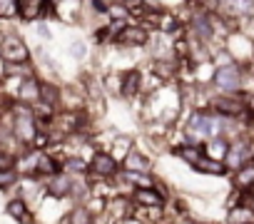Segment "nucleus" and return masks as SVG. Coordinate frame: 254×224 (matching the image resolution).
I'll return each mask as SVG.
<instances>
[{"mask_svg":"<svg viewBox=\"0 0 254 224\" xmlns=\"http://www.w3.org/2000/svg\"><path fill=\"white\" fill-rule=\"evenodd\" d=\"M172 152H175V157H180V160H182V162H187L190 167H194V165L204 157V152H202V147H199V145H185V142H180Z\"/></svg>","mask_w":254,"mask_h":224,"instance_id":"nucleus-19","label":"nucleus"},{"mask_svg":"<svg viewBox=\"0 0 254 224\" xmlns=\"http://www.w3.org/2000/svg\"><path fill=\"white\" fill-rule=\"evenodd\" d=\"M18 20L23 23L45 20V0H18Z\"/></svg>","mask_w":254,"mask_h":224,"instance_id":"nucleus-14","label":"nucleus"},{"mask_svg":"<svg viewBox=\"0 0 254 224\" xmlns=\"http://www.w3.org/2000/svg\"><path fill=\"white\" fill-rule=\"evenodd\" d=\"M132 147H135V140H132L130 135L120 132V135H115V137H112V145H110V150H107V152H110L120 165H122V160H125L127 155H130V150H132Z\"/></svg>","mask_w":254,"mask_h":224,"instance_id":"nucleus-18","label":"nucleus"},{"mask_svg":"<svg viewBox=\"0 0 254 224\" xmlns=\"http://www.w3.org/2000/svg\"><path fill=\"white\" fill-rule=\"evenodd\" d=\"M18 165V157L5 152V150H0V172H5V169H15Z\"/></svg>","mask_w":254,"mask_h":224,"instance_id":"nucleus-25","label":"nucleus"},{"mask_svg":"<svg viewBox=\"0 0 254 224\" xmlns=\"http://www.w3.org/2000/svg\"><path fill=\"white\" fill-rule=\"evenodd\" d=\"M209 112H214V115H222V117H232L237 120L239 115H244L247 112V102L239 97V95H217L209 100Z\"/></svg>","mask_w":254,"mask_h":224,"instance_id":"nucleus-6","label":"nucleus"},{"mask_svg":"<svg viewBox=\"0 0 254 224\" xmlns=\"http://www.w3.org/2000/svg\"><path fill=\"white\" fill-rule=\"evenodd\" d=\"M117 174H120V162H117L107 150H95V152L90 155V172H87V179H95V182H112Z\"/></svg>","mask_w":254,"mask_h":224,"instance_id":"nucleus-4","label":"nucleus"},{"mask_svg":"<svg viewBox=\"0 0 254 224\" xmlns=\"http://www.w3.org/2000/svg\"><path fill=\"white\" fill-rule=\"evenodd\" d=\"M18 182H20V172L18 169H5V172H0V189H13V187H18Z\"/></svg>","mask_w":254,"mask_h":224,"instance_id":"nucleus-23","label":"nucleus"},{"mask_svg":"<svg viewBox=\"0 0 254 224\" xmlns=\"http://www.w3.org/2000/svg\"><path fill=\"white\" fill-rule=\"evenodd\" d=\"M232 184L237 192H244V194H249L254 189V160L249 165L239 167L237 172H232Z\"/></svg>","mask_w":254,"mask_h":224,"instance_id":"nucleus-16","label":"nucleus"},{"mask_svg":"<svg viewBox=\"0 0 254 224\" xmlns=\"http://www.w3.org/2000/svg\"><path fill=\"white\" fill-rule=\"evenodd\" d=\"M202 152H204V157H207V160H214V162H222V165H224L227 152H229V142H227V140H222V137L207 140V142L202 145Z\"/></svg>","mask_w":254,"mask_h":224,"instance_id":"nucleus-17","label":"nucleus"},{"mask_svg":"<svg viewBox=\"0 0 254 224\" xmlns=\"http://www.w3.org/2000/svg\"><path fill=\"white\" fill-rule=\"evenodd\" d=\"M252 162V145L247 137H237L229 142V152H227V160H224V167L227 172H237L239 167L249 165Z\"/></svg>","mask_w":254,"mask_h":224,"instance_id":"nucleus-7","label":"nucleus"},{"mask_svg":"<svg viewBox=\"0 0 254 224\" xmlns=\"http://www.w3.org/2000/svg\"><path fill=\"white\" fill-rule=\"evenodd\" d=\"M212 82L222 90V95H237L244 85V75H242V67L237 62H229V65H217L214 67V75H212Z\"/></svg>","mask_w":254,"mask_h":224,"instance_id":"nucleus-5","label":"nucleus"},{"mask_svg":"<svg viewBox=\"0 0 254 224\" xmlns=\"http://www.w3.org/2000/svg\"><path fill=\"white\" fill-rule=\"evenodd\" d=\"M120 169L127 172V174H152V169H155V160L135 145V147L130 150V155L122 160Z\"/></svg>","mask_w":254,"mask_h":224,"instance_id":"nucleus-8","label":"nucleus"},{"mask_svg":"<svg viewBox=\"0 0 254 224\" xmlns=\"http://www.w3.org/2000/svg\"><path fill=\"white\" fill-rule=\"evenodd\" d=\"M192 169L199 172V174H214V177H224L227 174V167L222 162H214V160H207V157H202Z\"/></svg>","mask_w":254,"mask_h":224,"instance_id":"nucleus-21","label":"nucleus"},{"mask_svg":"<svg viewBox=\"0 0 254 224\" xmlns=\"http://www.w3.org/2000/svg\"><path fill=\"white\" fill-rule=\"evenodd\" d=\"M18 20V0H0V23Z\"/></svg>","mask_w":254,"mask_h":224,"instance_id":"nucleus-22","label":"nucleus"},{"mask_svg":"<svg viewBox=\"0 0 254 224\" xmlns=\"http://www.w3.org/2000/svg\"><path fill=\"white\" fill-rule=\"evenodd\" d=\"M40 105L60 112V105H63V87L50 82V80H40Z\"/></svg>","mask_w":254,"mask_h":224,"instance_id":"nucleus-15","label":"nucleus"},{"mask_svg":"<svg viewBox=\"0 0 254 224\" xmlns=\"http://www.w3.org/2000/svg\"><path fill=\"white\" fill-rule=\"evenodd\" d=\"M140 95H142V70H137V67L125 70L122 72V92H120V97L137 100Z\"/></svg>","mask_w":254,"mask_h":224,"instance_id":"nucleus-13","label":"nucleus"},{"mask_svg":"<svg viewBox=\"0 0 254 224\" xmlns=\"http://www.w3.org/2000/svg\"><path fill=\"white\" fill-rule=\"evenodd\" d=\"M35 35H38L43 43H50V40H53V30H50L48 20H40V23H35Z\"/></svg>","mask_w":254,"mask_h":224,"instance_id":"nucleus-26","label":"nucleus"},{"mask_svg":"<svg viewBox=\"0 0 254 224\" xmlns=\"http://www.w3.org/2000/svg\"><path fill=\"white\" fill-rule=\"evenodd\" d=\"M33 60V50L13 30H0V62L3 65H28Z\"/></svg>","mask_w":254,"mask_h":224,"instance_id":"nucleus-1","label":"nucleus"},{"mask_svg":"<svg viewBox=\"0 0 254 224\" xmlns=\"http://www.w3.org/2000/svg\"><path fill=\"white\" fill-rule=\"evenodd\" d=\"M10 125H13V137L25 147L30 150L35 135H38V125H35V115H33V107H25V105H18L13 102L10 105Z\"/></svg>","mask_w":254,"mask_h":224,"instance_id":"nucleus-2","label":"nucleus"},{"mask_svg":"<svg viewBox=\"0 0 254 224\" xmlns=\"http://www.w3.org/2000/svg\"><path fill=\"white\" fill-rule=\"evenodd\" d=\"M72 184H75V177H70V174H65V172H58V174H53L50 179H45V197L70 199Z\"/></svg>","mask_w":254,"mask_h":224,"instance_id":"nucleus-10","label":"nucleus"},{"mask_svg":"<svg viewBox=\"0 0 254 224\" xmlns=\"http://www.w3.org/2000/svg\"><path fill=\"white\" fill-rule=\"evenodd\" d=\"M67 53H70V57H75V60H85V57H87V43H85L82 38H75V40L70 43Z\"/></svg>","mask_w":254,"mask_h":224,"instance_id":"nucleus-24","label":"nucleus"},{"mask_svg":"<svg viewBox=\"0 0 254 224\" xmlns=\"http://www.w3.org/2000/svg\"><path fill=\"white\" fill-rule=\"evenodd\" d=\"M130 202H132V207L137 212L140 209H165L167 197L157 187H147V189H132L130 192Z\"/></svg>","mask_w":254,"mask_h":224,"instance_id":"nucleus-9","label":"nucleus"},{"mask_svg":"<svg viewBox=\"0 0 254 224\" xmlns=\"http://www.w3.org/2000/svg\"><path fill=\"white\" fill-rule=\"evenodd\" d=\"M13 102L18 105H25V107H35L40 102V77H30V80H23L15 90V97Z\"/></svg>","mask_w":254,"mask_h":224,"instance_id":"nucleus-12","label":"nucleus"},{"mask_svg":"<svg viewBox=\"0 0 254 224\" xmlns=\"http://www.w3.org/2000/svg\"><path fill=\"white\" fill-rule=\"evenodd\" d=\"M152 28L147 25H140V23H127L115 38H112V45L122 48V50H135V48H145L150 45L152 40Z\"/></svg>","mask_w":254,"mask_h":224,"instance_id":"nucleus-3","label":"nucleus"},{"mask_svg":"<svg viewBox=\"0 0 254 224\" xmlns=\"http://www.w3.org/2000/svg\"><path fill=\"white\" fill-rule=\"evenodd\" d=\"M227 224H254V212L249 204H237L227 212Z\"/></svg>","mask_w":254,"mask_h":224,"instance_id":"nucleus-20","label":"nucleus"},{"mask_svg":"<svg viewBox=\"0 0 254 224\" xmlns=\"http://www.w3.org/2000/svg\"><path fill=\"white\" fill-rule=\"evenodd\" d=\"M5 214L18 224H35L38 222V214L33 212V207L20 197H13V199L5 202Z\"/></svg>","mask_w":254,"mask_h":224,"instance_id":"nucleus-11","label":"nucleus"}]
</instances>
